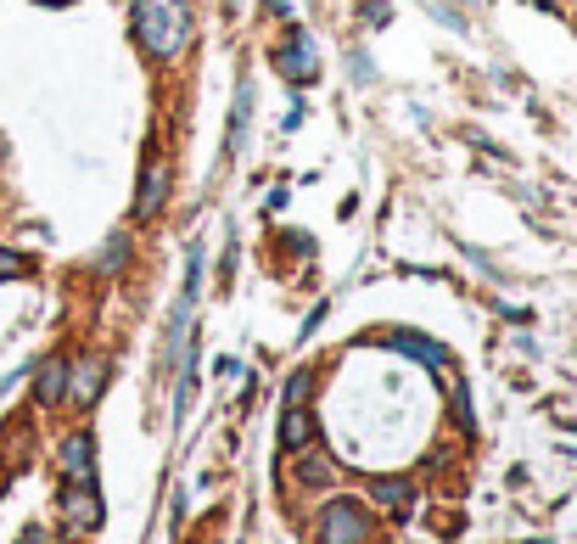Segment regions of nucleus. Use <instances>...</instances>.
Wrapping results in <instances>:
<instances>
[{"mask_svg":"<svg viewBox=\"0 0 577 544\" xmlns=\"http://www.w3.org/2000/svg\"><path fill=\"white\" fill-rule=\"evenodd\" d=\"M129 34L152 62H169L191 45V12H185V0H135L129 6Z\"/></svg>","mask_w":577,"mask_h":544,"instance_id":"obj_1","label":"nucleus"},{"mask_svg":"<svg viewBox=\"0 0 577 544\" xmlns=\"http://www.w3.org/2000/svg\"><path fill=\"white\" fill-rule=\"evenodd\" d=\"M370 539H376V522L365 516V505L331 500L320 511V544H370Z\"/></svg>","mask_w":577,"mask_h":544,"instance_id":"obj_2","label":"nucleus"},{"mask_svg":"<svg viewBox=\"0 0 577 544\" xmlns=\"http://www.w3.org/2000/svg\"><path fill=\"white\" fill-rule=\"evenodd\" d=\"M107 371H113V365H107L101 354H85L79 365H68V387H62V399H68L73 410H90V404L101 399V387H107Z\"/></svg>","mask_w":577,"mask_h":544,"instance_id":"obj_3","label":"nucleus"},{"mask_svg":"<svg viewBox=\"0 0 577 544\" xmlns=\"http://www.w3.org/2000/svg\"><path fill=\"white\" fill-rule=\"evenodd\" d=\"M163 202H169V163L157 158H146V169H141V197H135V225H152L157 214H163Z\"/></svg>","mask_w":577,"mask_h":544,"instance_id":"obj_4","label":"nucleus"},{"mask_svg":"<svg viewBox=\"0 0 577 544\" xmlns=\"http://www.w3.org/2000/svg\"><path fill=\"white\" fill-rule=\"evenodd\" d=\"M62 516H68V528L73 533H96L101 528V494H96V483H68L62 488Z\"/></svg>","mask_w":577,"mask_h":544,"instance_id":"obj_5","label":"nucleus"},{"mask_svg":"<svg viewBox=\"0 0 577 544\" xmlns=\"http://www.w3.org/2000/svg\"><path fill=\"white\" fill-rule=\"evenodd\" d=\"M275 68L286 73V79H292V85H309L314 73H320V62H314V40L303 29L292 34V40L281 45V51H275Z\"/></svg>","mask_w":577,"mask_h":544,"instance_id":"obj_6","label":"nucleus"},{"mask_svg":"<svg viewBox=\"0 0 577 544\" xmlns=\"http://www.w3.org/2000/svg\"><path fill=\"white\" fill-rule=\"evenodd\" d=\"M253 107H258V90H253V79L241 73V85H236V107H230L225 158H241V152H247V124H253Z\"/></svg>","mask_w":577,"mask_h":544,"instance_id":"obj_7","label":"nucleus"},{"mask_svg":"<svg viewBox=\"0 0 577 544\" xmlns=\"http://www.w3.org/2000/svg\"><path fill=\"white\" fill-rule=\"evenodd\" d=\"M62 466H68V483H96V438L68 432L62 438Z\"/></svg>","mask_w":577,"mask_h":544,"instance_id":"obj_8","label":"nucleus"},{"mask_svg":"<svg viewBox=\"0 0 577 544\" xmlns=\"http://www.w3.org/2000/svg\"><path fill=\"white\" fill-rule=\"evenodd\" d=\"M376 343H387V348H404V354H415V359H421V365H432V371H443V365H449V348L426 343V337H415V331H393V337L381 331Z\"/></svg>","mask_w":577,"mask_h":544,"instance_id":"obj_9","label":"nucleus"},{"mask_svg":"<svg viewBox=\"0 0 577 544\" xmlns=\"http://www.w3.org/2000/svg\"><path fill=\"white\" fill-rule=\"evenodd\" d=\"M62 387H68V359H45L40 382H34V399L51 410V404H62Z\"/></svg>","mask_w":577,"mask_h":544,"instance_id":"obj_10","label":"nucleus"},{"mask_svg":"<svg viewBox=\"0 0 577 544\" xmlns=\"http://www.w3.org/2000/svg\"><path fill=\"white\" fill-rule=\"evenodd\" d=\"M309 438H314V421H309V410H303V404H286V421H281V444L303 455V449H309Z\"/></svg>","mask_w":577,"mask_h":544,"instance_id":"obj_11","label":"nucleus"},{"mask_svg":"<svg viewBox=\"0 0 577 544\" xmlns=\"http://www.w3.org/2000/svg\"><path fill=\"white\" fill-rule=\"evenodd\" d=\"M376 500L387 505L393 516H404V511H409V500H415V488H409L404 477H376Z\"/></svg>","mask_w":577,"mask_h":544,"instance_id":"obj_12","label":"nucleus"},{"mask_svg":"<svg viewBox=\"0 0 577 544\" xmlns=\"http://www.w3.org/2000/svg\"><path fill=\"white\" fill-rule=\"evenodd\" d=\"M124 258H129V230H118L113 242L101 247V264H96V270H101V275H113V270H124Z\"/></svg>","mask_w":577,"mask_h":544,"instance_id":"obj_13","label":"nucleus"},{"mask_svg":"<svg viewBox=\"0 0 577 544\" xmlns=\"http://www.w3.org/2000/svg\"><path fill=\"white\" fill-rule=\"evenodd\" d=\"M297 483H309V488L331 483V466H325L320 455H303V460H297Z\"/></svg>","mask_w":577,"mask_h":544,"instance_id":"obj_14","label":"nucleus"},{"mask_svg":"<svg viewBox=\"0 0 577 544\" xmlns=\"http://www.w3.org/2000/svg\"><path fill=\"white\" fill-rule=\"evenodd\" d=\"M309 393H314V371H297L286 382V404H309Z\"/></svg>","mask_w":577,"mask_h":544,"instance_id":"obj_15","label":"nucleus"},{"mask_svg":"<svg viewBox=\"0 0 577 544\" xmlns=\"http://www.w3.org/2000/svg\"><path fill=\"white\" fill-rule=\"evenodd\" d=\"M17 275H29V258H23V253H6V247H0V281H17Z\"/></svg>","mask_w":577,"mask_h":544,"instance_id":"obj_16","label":"nucleus"},{"mask_svg":"<svg viewBox=\"0 0 577 544\" xmlns=\"http://www.w3.org/2000/svg\"><path fill=\"white\" fill-rule=\"evenodd\" d=\"M17 544H45V528H23V539Z\"/></svg>","mask_w":577,"mask_h":544,"instance_id":"obj_17","label":"nucleus"},{"mask_svg":"<svg viewBox=\"0 0 577 544\" xmlns=\"http://www.w3.org/2000/svg\"><path fill=\"white\" fill-rule=\"evenodd\" d=\"M521 6H544V12H549V6H555V0H521Z\"/></svg>","mask_w":577,"mask_h":544,"instance_id":"obj_18","label":"nucleus"},{"mask_svg":"<svg viewBox=\"0 0 577 544\" xmlns=\"http://www.w3.org/2000/svg\"><path fill=\"white\" fill-rule=\"evenodd\" d=\"M40 6H68V0H40Z\"/></svg>","mask_w":577,"mask_h":544,"instance_id":"obj_19","label":"nucleus"}]
</instances>
